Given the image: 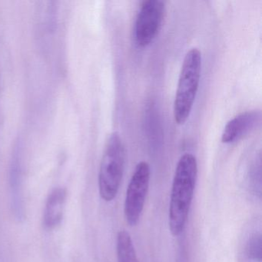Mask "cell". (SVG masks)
<instances>
[{"mask_svg":"<svg viewBox=\"0 0 262 262\" xmlns=\"http://www.w3.org/2000/svg\"><path fill=\"white\" fill-rule=\"evenodd\" d=\"M65 188H55L47 199L43 215V225L47 229H53L60 224L67 199Z\"/></svg>","mask_w":262,"mask_h":262,"instance_id":"7","label":"cell"},{"mask_svg":"<svg viewBox=\"0 0 262 262\" xmlns=\"http://www.w3.org/2000/svg\"><path fill=\"white\" fill-rule=\"evenodd\" d=\"M166 7L162 0H146L142 3L135 23V39L140 47H146L159 34Z\"/></svg>","mask_w":262,"mask_h":262,"instance_id":"5","label":"cell"},{"mask_svg":"<svg viewBox=\"0 0 262 262\" xmlns=\"http://www.w3.org/2000/svg\"><path fill=\"white\" fill-rule=\"evenodd\" d=\"M151 169L148 162H139L128 183L125 194L124 214L130 226L137 225L140 220L149 188Z\"/></svg>","mask_w":262,"mask_h":262,"instance_id":"4","label":"cell"},{"mask_svg":"<svg viewBox=\"0 0 262 262\" xmlns=\"http://www.w3.org/2000/svg\"><path fill=\"white\" fill-rule=\"evenodd\" d=\"M202 66L200 50L190 49L182 62L173 105L174 121L179 125L185 124L191 114L200 85Z\"/></svg>","mask_w":262,"mask_h":262,"instance_id":"2","label":"cell"},{"mask_svg":"<svg viewBox=\"0 0 262 262\" xmlns=\"http://www.w3.org/2000/svg\"><path fill=\"white\" fill-rule=\"evenodd\" d=\"M125 165V148L117 132L108 136L101 160L99 172V190L105 202L116 199L123 177Z\"/></svg>","mask_w":262,"mask_h":262,"instance_id":"3","label":"cell"},{"mask_svg":"<svg viewBox=\"0 0 262 262\" xmlns=\"http://www.w3.org/2000/svg\"><path fill=\"white\" fill-rule=\"evenodd\" d=\"M261 113L260 110H251L240 113L230 119L222 134V142L231 144L237 142L254 129L260 123Z\"/></svg>","mask_w":262,"mask_h":262,"instance_id":"6","label":"cell"},{"mask_svg":"<svg viewBox=\"0 0 262 262\" xmlns=\"http://www.w3.org/2000/svg\"><path fill=\"white\" fill-rule=\"evenodd\" d=\"M197 178V159L191 153H185L176 165L168 209V226L174 237L180 235L186 226Z\"/></svg>","mask_w":262,"mask_h":262,"instance_id":"1","label":"cell"},{"mask_svg":"<svg viewBox=\"0 0 262 262\" xmlns=\"http://www.w3.org/2000/svg\"><path fill=\"white\" fill-rule=\"evenodd\" d=\"M260 222L253 225L245 234L241 247V262H261V228Z\"/></svg>","mask_w":262,"mask_h":262,"instance_id":"8","label":"cell"},{"mask_svg":"<svg viewBox=\"0 0 262 262\" xmlns=\"http://www.w3.org/2000/svg\"><path fill=\"white\" fill-rule=\"evenodd\" d=\"M116 252L118 262H139L133 239L125 230L118 233Z\"/></svg>","mask_w":262,"mask_h":262,"instance_id":"9","label":"cell"}]
</instances>
